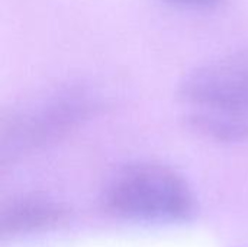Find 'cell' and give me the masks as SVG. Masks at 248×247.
<instances>
[{
	"instance_id": "cell-3",
	"label": "cell",
	"mask_w": 248,
	"mask_h": 247,
	"mask_svg": "<svg viewBox=\"0 0 248 247\" xmlns=\"http://www.w3.org/2000/svg\"><path fill=\"white\" fill-rule=\"evenodd\" d=\"M92 102L83 93L65 92L23 109L3 112L0 118L1 165L60 138L92 114Z\"/></svg>"
},
{
	"instance_id": "cell-1",
	"label": "cell",
	"mask_w": 248,
	"mask_h": 247,
	"mask_svg": "<svg viewBox=\"0 0 248 247\" xmlns=\"http://www.w3.org/2000/svg\"><path fill=\"white\" fill-rule=\"evenodd\" d=\"M182 100L192 108L189 125L217 141L248 137V49L212 60L180 84Z\"/></svg>"
},
{
	"instance_id": "cell-4",
	"label": "cell",
	"mask_w": 248,
	"mask_h": 247,
	"mask_svg": "<svg viewBox=\"0 0 248 247\" xmlns=\"http://www.w3.org/2000/svg\"><path fill=\"white\" fill-rule=\"evenodd\" d=\"M70 218L65 205L46 197H20L9 201L0 211L1 237H17L58 227Z\"/></svg>"
},
{
	"instance_id": "cell-2",
	"label": "cell",
	"mask_w": 248,
	"mask_h": 247,
	"mask_svg": "<svg viewBox=\"0 0 248 247\" xmlns=\"http://www.w3.org/2000/svg\"><path fill=\"white\" fill-rule=\"evenodd\" d=\"M112 214L135 221H180L193 213L185 179L163 165H135L121 170L105 191Z\"/></svg>"
},
{
	"instance_id": "cell-5",
	"label": "cell",
	"mask_w": 248,
	"mask_h": 247,
	"mask_svg": "<svg viewBox=\"0 0 248 247\" xmlns=\"http://www.w3.org/2000/svg\"><path fill=\"white\" fill-rule=\"evenodd\" d=\"M173 3H179V4H186V6H199V7H209V6H215L218 4L221 0H169Z\"/></svg>"
}]
</instances>
